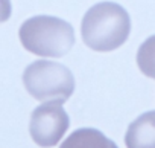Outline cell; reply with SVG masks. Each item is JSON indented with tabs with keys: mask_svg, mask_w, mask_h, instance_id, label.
I'll return each instance as SVG.
<instances>
[{
	"mask_svg": "<svg viewBox=\"0 0 155 148\" xmlns=\"http://www.w3.org/2000/svg\"><path fill=\"white\" fill-rule=\"evenodd\" d=\"M84 43L96 52H111L129 37L131 19L125 8L114 2H101L91 6L82 19Z\"/></svg>",
	"mask_w": 155,
	"mask_h": 148,
	"instance_id": "6da1fadb",
	"label": "cell"
},
{
	"mask_svg": "<svg viewBox=\"0 0 155 148\" xmlns=\"http://www.w3.org/2000/svg\"><path fill=\"white\" fill-rule=\"evenodd\" d=\"M18 37L26 50L40 57H64L74 44L73 26L52 15L28 19L20 26Z\"/></svg>",
	"mask_w": 155,
	"mask_h": 148,
	"instance_id": "7a4b0ae2",
	"label": "cell"
},
{
	"mask_svg": "<svg viewBox=\"0 0 155 148\" xmlns=\"http://www.w3.org/2000/svg\"><path fill=\"white\" fill-rule=\"evenodd\" d=\"M26 90L43 102H65L74 90L71 72L61 63L40 60L31 63L23 73Z\"/></svg>",
	"mask_w": 155,
	"mask_h": 148,
	"instance_id": "3957f363",
	"label": "cell"
},
{
	"mask_svg": "<svg viewBox=\"0 0 155 148\" xmlns=\"http://www.w3.org/2000/svg\"><path fill=\"white\" fill-rule=\"evenodd\" d=\"M68 125L70 119L62 105L59 102H46L32 112L29 131L37 145L50 148L61 140Z\"/></svg>",
	"mask_w": 155,
	"mask_h": 148,
	"instance_id": "277c9868",
	"label": "cell"
},
{
	"mask_svg": "<svg viewBox=\"0 0 155 148\" xmlns=\"http://www.w3.org/2000/svg\"><path fill=\"white\" fill-rule=\"evenodd\" d=\"M126 148H155V110L132 121L125 136Z\"/></svg>",
	"mask_w": 155,
	"mask_h": 148,
	"instance_id": "5b68a950",
	"label": "cell"
},
{
	"mask_svg": "<svg viewBox=\"0 0 155 148\" xmlns=\"http://www.w3.org/2000/svg\"><path fill=\"white\" fill-rule=\"evenodd\" d=\"M59 148H119L111 139L96 128H79L73 131Z\"/></svg>",
	"mask_w": 155,
	"mask_h": 148,
	"instance_id": "8992f818",
	"label": "cell"
},
{
	"mask_svg": "<svg viewBox=\"0 0 155 148\" xmlns=\"http://www.w3.org/2000/svg\"><path fill=\"white\" fill-rule=\"evenodd\" d=\"M137 64L146 77L155 80V35L144 40L138 47Z\"/></svg>",
	"mask_w": 155,
	"mask_h": 148,
	"instance_id": "52a82bcc",
	"label": "cell"
},
{
	"mask_svg": "<svg viewBox=\"0 0 155 148\" xmlns=\"http://www.w3.org/2000/svg\"><path fill=\"white\" fill-rule=\"evenodd\" d=\"M11 12H12L11 0H0V23L6 22L11 17Z\"/></svg>",
	"mask_w": 155,
	"mask_h": 148,
	"instance_id": "ba28073f",
	"label": "cell"
}]
</instances>
